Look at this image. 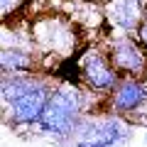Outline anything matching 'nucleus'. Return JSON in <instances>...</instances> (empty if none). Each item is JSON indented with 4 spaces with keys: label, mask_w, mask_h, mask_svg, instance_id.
<instances>
[{
    "label": "nucleus",
    "mask_w": 147,
    "mask_h": 147,
    "mask_svg": "<svg viewBox=\"0 0 147 147\" xmlns=\"http://www.w3.org/2000/svg\"><path fill=\"white\" fill-rule=\"evenodd\" d=\"M100 108H105L103 98L86 91L79 81L59 79L57 76V84L52 88L49 103L44 108V115L39 120V125L34 127V137L52 140L54 145L61 147L74 135L81 118L86 113H91V110H100Z\"/></svg>",
    "instance_id": "f257e3e1"
},
{
    "label": "nucleus",
    "mask_w": 147,
    "mask_h": 147,
    "mask_svg": "<svg viewBox=\"0 0 147 147\" xmlns=\"http://www.w3.org/2000/svg\"><path fill=\"white\" fill-rule=\"evenodd\" d=\"M30 32L37 52L42 57V71L54 74L57 64L76 59L84 49L81 27L71 15L49 10L39 12L37 17H30Z\"/></svg>",
    "instance_id": "f03ea898"
},
{
    "label": "nucleus",
    "mask_w": 147,
    "mask_h": 147,
    "mask_svg": "<svg viewBox=\"0 0 147 147\" xmlns=\"http://www.w3.org/2000/svg\"><path fill=\"white\" fill-rule=\"evenodd\" d=\"M135 123L110 113V110H91L81 118L74 135L61 147H125L135 135Z\"/></svg>",
    "instance_id": "7ed1b4c3"
},
{
    "label": "nucleus",
    "mask_w": 147,
    "mask_h": 147,
    "mask_svg": "<svg viewBox=\"0 0 147 147\" xmlns=\"http://www.w3.org/2000/svg\"><path fill=\"white\" fill-rule=\"evenodd\" d=\"M54 84H57V74L37 71L34 81L17 98H12L10 103H0L3 105V123L12 127L15 132H34V127L39 125L44 115Z\"/></svg>",
    "instance_id": "20e7f679"
},
{
    "label": "nucleus",
    "mask_w": 147,
    "mask_h": 147,
    "mask_svg": "<svg viewBox=\"0 0 147 147\" xmlns=\"http://www.w3.org/2000/svg\"><path fill=\"white\" fill-rule=\"evenodd\" d=\"M74 69H76V81L86 91H91L93 96H98L103 100L120 81V71L113 66L103 42L86 44L79 52V57L74 59Z\"/></svg>",
    "instance_id": "39448f33"
},
{
    "label": "nucleus",
    "mask_w": 147,
    "mask_h": 147,
    "mask_svg": "<svg viewBox=\"0 0 147 147\" xmlns=\"http://www.w3.org/2000/svg\"><path fill=\"white\" fill-rule=\"evenodd\" d=\"M105 110L135 125H147V81L142 76H120L118 86L105 98Z\"/></svg>",
    "instance_id": "423d86ee"
},
{
    "label": "nucleus",
    "mask_w": 147,
    "mask_h": 147,
    "mask_svg": "<svg viewBox=\"0 0 147 147\" xmlns=\"http://www.w3.org/2000/svg\"><path fill=\"white\" fill-rule=\"evenodd\" d=\"M100 42L105 44L108 57L120 76H145L147 52L135 34H105Z\"/></svg>",
    "instance_id": "0eeeda50"
},
{
    "label": "nucleus",
    "mask_w": 147,
    "mask_h": 147,
    "mask_svg": "<svg viewBox=\"0 0 147 147\" xmlns=\"http://www.w3.org/2000/svg\"><path fill=\"white\" fill-rule=\"evenodd\" d=\"M100 10L113 34H135L147 12V0H103Z\"/></svg>",
    "instance_id": "6e6552de"
},
{
    "label": "nucleus",
    "mask_w": 147,
    "mask_h": 147,
    "mask_svg": "<svg viewBox=\"0 0 147 147\" xmlns=\"http://www.w3.org/2000/svg\"><path fill=\"white\" fill-rule=\"evenodd\" d=\"M27 3L30 0H0V17H3V22L20 20V15L27 10Z\"/></svg>",
    "instance_id": "1a4fd4ad"
},
{
    "label": "nucleus",
    "mask_w": 147,
    "mask_h": 147,
    "mask_svg": "<svg viewBox=\"0 0 147 147\" xmlns=\"http://www.w3.org/2000/svg\"><path fill=\"white\" fill-rule=\"evenodd\" d=\"M135 37H137V39H140V44H142V47H145V52H147V12H145V17H142L140 27H137Z\"/></svg>",
    "instance_id": "9d476101"
},
{
    "label": "nucleus",
    "mask_w": 147,
    "mask_h": 147,
    "mask_svg": "<svg viewBox=\"0 0 147 147\" xmlns=\"http://www.w3.org/2000/svg\"><path fill=\"white\" fill-rule=\"evenodd\" d=\"M145 145H147V130H145Z\"/></svg>",
    "instance_id": "9b49d317"
},
{
    "label": "nucleus",
    "mask_w": 147,
    "mask_h": 147,
    "mask_svg": "<svg viewBox=\"0 0 147 147\" xmlns=\"http://www.w3.org/2000/svg\"><path fill=\"white\" fill-rule=\"evenodd\" d=\"M142 79H145V81H147V71H145V76H142Z\"/></svg>",
    "instance_id": "f8f14e48"
},
{
    "label": "nucleus",
    "mask_w": 147,
    "mask_h": 147,
    "mask_svg": "<svg viewBox=\"0 0 147 147\" xmlns=\"http://www.w3.org/2000/svg\"><path fill=\"white\" fill-rule=\"evenodd\" d=\"M100 3H103V0H100Z\"/></svg>",
    "instance_id": "ddd939ff"
}]
</instances>
